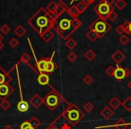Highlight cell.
Listing matches in <instances>:
<instances>
[{"mask_svg":"<svg viewBox=\"0 0 131 129\" xmlns=\"http://www.w3.org/2000/svg\"><path fill=\"white\" fill-rule=\"evenodd\" d=\"M27 24L40 36L44 31L53 29L55 22L49 19L47 9L45 7H40L28 19Z\"/></svg>","mask_w":131,"mask_h":129,"instance_id":"obj_1","label":"cell"},{"mask_svg":"<svg viewBox=\"0 0 131 129\" xmlns=\"http://www.w3.org/2000/svg\"><path fill=\"white\" fill-rule=\"evenodd\" d=\"M72 20H73V17L66 10L59 17H58L54 24L53 29L56 30L64 40L69 39L70 36L75 31V30L72 26Z\"/></svg>","mask_w":131,"mask_h":129,"instance_id":"obj_2","label":"cell"},{"mask_svg":"<svg viewBox=\"0 0 131 129\" xmlns=\"http://www.w3.org/2000/svg\"><path fill=\"white\" fill-rule=\"evenodd\" d=\"M65 116L71 125H75L84 118V113L77 105L72 104V105H69V107L66 109Z\"/></svg>","mask_w":131,"mask_h":129,"instance_id":"obj_3","label":"cell"},{"mask_svg":"<svg viewBox=\"0 0 131 129\" xmlns=\"http://www.w3.org/2000/svg\"><path fill=\"white\" fill-rule=\"evenodd\" d=\"M90 29L93 30L98 34L99 39H102L111 31V25L107 22V20L98 17L97 19H95L94 22H92V24L90 25Z\"/></svg>","mask_w":131,"mask_h":129,"instance_id":"obj_4","label":"cell"},{"mask_svg":"<svg viewBox=\"0 0 131 129\" xmlns=\"http://www.w3.org/2000/svg\"><path fill=\"white\" fill-rule=\"evenodd\" d=\"M43 101L46 104V106L49 108V109L55 110L61 102V97L58 94V91L52 90L46 95V97L43 99Z\"/></svg>","mask_w":131,"mask_h":129,"instance_id":"obj_5","label":"cell"},{"mask_svg":"<svg viewBox=\"0 0 131 129\" xmlns=\"http://www.w3.org/2000/svg\"><path fill=\"white\" fill-rule=\"evenodd\" d=\"M112 9H114L112 7V6L108 4L105 0H100V2L93 7V11L96 13L98 17L105 19V20H107L108 15H109V14L111 13V11Z\"/></svg>","mask_w":131,"mask_h":129,"instance_id":"obj_6","label":"cell"},{"mask_svg":"<svg viewBox=\"0 0 131 129\" xmlns=\"http://www.w3.org/2000/svg\"><path fill=\"white\" fill-rule=\"evenodd\" d=\"M131 75V71L128 68H123L121 66H119V65L117 64V66L115 68L114 71V78L116 79L118 82L124 80V79L127 78Z\"/></svg>","mask_w":131,"mask_h":129,"instance_id":"obj_7","label":"cell"},{"mask_svg":"<svg viewBox=\"0 0 131 129\" xmlns=\"http://www.w3.org/2000/svg\"><path fill=\"white\" fill-rule=\"evenodd\" d=\"M55 55V52H53V55L51 57H48V62H47V66H46V71L45 74L47 75H51L52 73H54L58 68V65L54 62L53 60V56Z\"/></svg>","mask_w":131,"mask_h":129,"instance_id":"obj_8","label":"cell"},{"mask_svg":"<svg viewBox=\"0 0 131 129\" xmlns=\"http://www.w3.org/2000/svg\"><path fill=\"white\" fill-rule=\"evenodd\" d=\"M13 91V89L11 88V86L8 85V84H4L0 85V99L6 100V98H7L11 92Z\"/></svg>","mask_w":131,"mask_h":129,"instance_id":"obj_9","label":"cell"},{"mask_svg":"<svg viewBox=\"0 0 131 129\" xmlns=\"http://www.w3.org/2000/svg\"><path fill=\"white\" fill-rule=\"evenodd\" d=\"M43 102H44L43 99H42L39 94H37V93L33 95V96L31 97V100H30V103H31L35 109H39V108L42 105Z\"/></svg>","mask_w":131,"mask_h":129,"instance_id":"obj_10","label":"cell"},{"mask_svg":"<svg viewBox=\"0 0 131 129\" xmlns=\"http://www.w3.org/2000/svg\"><path fill=\"white\" fill-rule=\"evenodd\" d=\"M111 58H112V60L115 62V63L118 64V65H119V64L126 58V56H125V54L122 53L120 50H116L112 54Z\"/></svg>","mask_w":131,"mask_h":129,"instance_id":"obj_11","label":"cell"},{"mask_svg":"<svg viewBox=\"0 0 131 129\" xmlns=\"http://www.w3.org/2000/svg\"><path fill=\"white\" fill-rule=\"evenodd\" d=\"M47 62H48V57H43L37 62L36 67L37 70L40 74L45 73L46 71V66H47Z\"/></svg>","mask_w":131,"mask_h":129,"instance_id":"obj_12","label":"cell"},{"mask_svg":"<svg viewBox=\"0 0 131 129\" xmlns=\"http://www.w3.org/2000/svg\"><path fill=\"white\" fill-rule=\"evenodd\" d=\"M37 81H38L39 84L42 86H45V85H48L49 83V75L45 73H42V74H39L38 75V78H37Z\"/></svg>","mask_w":131,"mask_h":129,"instance_id":"obj_13","label":"cell"},{"mask_svg":"<svg viewBox=\"0 0 131 129\" xmlns=\"http://www.w3.org/2000/svg\"><path fill=\"white\" fill-rule=\"evenodd\" d=\"M100 114L102 115V118L108 120V119H110V118H111L113 116V115H114V111H113L111 108L105 107L102 111H101Z\"/></svg>","mask_w":131,"mask_h":129,"instance_id":"obj_14","label":"cell"},{"mask_svg":"<svg viewBox=\"0 0 131 129\" xmlns=\"http://www.w3.org/2000/svg\"><path fill=\"white\" fill-rule=\"evenodd\" d=\"M41 39L46 42V43H49V41H51V40L54 39V33L52 32L51 30H48V31H44L41 35H40Z\"/></svg>","mask_w":131,"mask_h":129,"instance_id":"obj_15","label":"cell"},{"mask_svg":"<svg viewBox=\"0 0 131 129\" xmlns=\"http://www.w3.org/2000/svg\"><path fill=\"white\" fill-rule=\"evenodd\" d=\"M59 3H61L64 6L66 7V9H68L69 7L73 6H77L80 1L82 0H58Z\"/></svg>","mask_w":131,"mask_h":129,"instance_id":"obj_16","label":"cell"},{"mask_svg":"<svg viewBox=\"0 0 131 129\" xmlns=\"http://www.w3.org/2000/svg\"><path fill=\"white\" fill-rule=\"evenodd\" d=\"M16 107H17V109H18L20 112L24 113V112H26V111H28V109H29V104H28V102H26L25 100H22L18 102Z\"/></svg>","mask_w":131,"mask_h":129,"instance_id":"obj_17","label":"cell"},{"mask_svg":"<svg viewBox=\"0 0 131 129\" xmlns=\"http://www.w3.org/2000/svg\"><path fill=\"white\" fill-rule=\"evenodd\" d=\"M14 32H15V34L16 35L17 37L22 38L23 36H24V35L26 34L27 31H26V29L23 25H18L15 30H14Z\"/></svg>","mask_w":131,"mask_h":129,"instance_id":"obj_18","label":"cell"},{"mask_svg":"<svg viewBox=\"0 0 131 129\" xmlns=\"http://www.w3.org/2000/svg\"><path fill=\"white\" fill-rule=\"evenodd\" d=\"M109 105L111 106V108H112L113 109H118V108L121 106V101L118 100V97H113L109 102Z\"/></svg>","mask_w":131,"mask_h":129,"instance_id":"obj_19","label":"cell"},{"mask_svg":"<svg viewBox=\"0 0 131 129\" xmlns=\"http://www.w3.org/2000/svg\"><path fill=\"white\" fill-rule=\"evenodd\" d=\"M65 45H66V47L68 48V49H69L70 50H73V49L77 46V40H74L73 38L70 37L69 39H68V40H66Z\"/></svg>","mask_w":131,"mask_h":129,"instance_id":"obj_20","label":"cell"},{"mask_svg":"<svg viewBox=\"0 0 131 129\" xmlns=\"http://www.w3.org/2000/svg\"><path fill=\"white\" fill-rule=\"evenodd\" d=\"M115 127H116V129H127L128 127V124L123 118H119L115 123Z\"/></svg>","mask_w":131,"mask_h":129,"instance_id":"obj_21","label":"cell"},{"mask_svg":"<svg viewBox=\"0 0 131 129\" xmlns=\"http://www.w3.org/2000/svg\"><path fill=\"white\" fill-rule=\"evenodd\" d=\"M84 56V58H85L87 61L91 62L96 57V53H95L93 49H88L87 51H85Z\"/></svg>","mask_w":131,"mask_h":129,"instance_id":"obj_22","label":"cell"},{"mask_svg":"<svg viewBox=\"0 0 131 129\" xmlns=\"http://www.w3.org/2000/svg\"><path fill=\"white\" fill-rule=\"evenodd\" d=\"M121 105L123 106V108L127 111L130 112L131 111V97L128 96L123 100V102H121Z\"/></svg>","mask_w":131,"mask_h":129,"instance_id":"obj_23","label":"cell"},{"mask_svg":"<svg viewBox=\"0 0 131 129\" xmlns=\"http://www.w3.org/2000/svg\"><path fill=\"white\" fill-rule=\"evenodd\" d=\"M85 36H86V38L89 39L91 41H95L97 39H99L98 34H97V33L92 29H89V31H87V33H86Z\"/></svg>","mask_w":131,"mask_h":129,"instance_id":"obj_24","label":"cell"},{"mask_svg":"<svg viewBox=\"0 0 131 129\" xmlns=\"http://www.w3.org/2000/svg\"><path fill=\"white\" fill-rule=\"evenodd\" d=\"M67 11L69 13V15H71L73 18H78V16L80 15V13L78 12V10H77L75 6H71V7H69L68 9H67Z\"/></svg>","mask_w":131,"mask_h":129,"instance_id":"obj_25","label":"cell"},{"mask_svg":"<svg viewBox=\"0 0 131 129\" xmlns=\"http://www.w3.org/2000/svg\"><path fill=\"white\" fill-rule=\"evenodd\" d=\"M75 6H77V10H78V12L80 13V15H81V14H83L84 12L86 11V9H87L89 6H88L85 2H84V1L82 0V1H80V2H79Z\"/></svg>","mask_w":131,"mask_h":129,"instance_id":"obj_26","label":"cell"},{"mask_svg":"<svg viewBox=\"0 0 131 129\" xmlns=\"http://www.w3.org/2000/svg\"><path fill=\"white\" fill-rule=\"evenodd\" d=\"M114 6L118 10L122 11V10L127 6V2H126L125 0H117L116 2H115Z\"/></svg>","mask_w":131,"mask_h":129,"instance_id":"obj_27","label":"cell"},{"mask_svg":"<svg viewBox=\"0 0 131 129\" xmlns=\"http://www.w3.org/2000/svg\"><path fill=\"white\" fill-rule=\"evenodd\" d=\"M66 7L61 4V3H58V6H57L56 11H55V15H57V17H59L64 12L66 11Z\"/></svg>","mask_w":131,"mask_h":129,"instance_id":"obj_28","label":"cell"},{"mask_svg":"<svg viewBox=\"0 0 131 129\" xmlns=\"http://www.w3.org/2000/svg\"><path fill=\"white\" fill-rule=\"evenodd\" d=\"M7 74L4 71V69L0 67V85L6 84V81H7Z\"/></svg>","mask_w":131,"mask_h":129,"instance_id":"obj_29","label":"cell"},{"mask_svg":"<svg viewBox=\"0 0 131 129\" xmlns=\"http://www.w3.org/2000/svg\"><path fill=\"white\" fill-rule=\"evenodd\" d=\"M118 41H119V43L121 44L122 46H126V45H127V44L129 43V41H130V39H129L128 35L123 34V35H121V36L119 37V39H118Z\"/></svg>","mask_w":131,"mask_h":129,"instance_id":"obj_30","label":"cell"},{"mask_svg":"<svg viewBox=\"0 0 131 129\" xmlns=\"http://www.w3.org/2000/svg\"><path fill=\"white\" fill-rule=\"evenodd\" d=\"M29 122H30V124H31V125L34 129H37L40 125V124H41V122L40 121V119H38L36 116H32Z\"/></svg>","mask_w":131,"mask_h":129,"instance_id":"obj_31","label":"cell"},{"mask_svg":"<svg viewBox=\"0 0 131 129\" xmlns=\"http://www.w3.org/2000/svg\"><path fill=\"white\" fill-rule=\"evenodd\" d=\"M57 6H58V4H57L55 1H51V2H49V4H48V6H46V9H47V11L49 12V13H54L55 14Z\"/></svg>","mask_w":131,"mask_h":129,"instance_id":"obj_32","label":"cell"},{"mask_svg":"<svg viewBox=\"0 0 131 129\" xmlns=\"http://www.w3.org/2000/svg\"><path fill=\"white\" fill-rule=\"evenodd\" d=\"M81 25H82V21H81L80 19L73 18V20H72V26H73V28L75 31H77L78 28H80Z\"/></svg>","mask_w":131,"mask_h":129,"instance_id":"obj_33","label":"cell"},{"mask_svg":"<svg viewBox=\"0 0 131 129\" xmlns=\"http://www.w3.org/2000/svg\"><path fill=\"white\" fill-rule=\"evenodd\" d=\"M118 14L115 12V10L114 9H112L111 11V13L109 14V15H108V17H107V20H110V21H111V22H114V21H116L117 19H118Z\"/></svg>","mask_w":131,"mask_h":129,"instance_id":"obj_34","label":"cell"},{"mask_svg":"<svg viewBox=\"0 0 131 129\" xmlns=\"http://www.w3.org/2000/svg\"><path fill=\"white\" fill-rule=\"evenodd\" d=\"M0 108L4 110H8L11 108V103L6 100H3V101L0 103Z\"/></svg>","mask_w":131,"mask_h":129,"instance_id":"obj_35","label":"cell"},{"mask_svg":"<svg viewBox=\"0 0 131 129\" xmlns=\"http://www.w3.org/2000/svg\"><path fill=\"white\" fill-rule=\"evenodd\" d=\"M84 110H85L87 113H91L92 111H93V109H94V106L93 105V103H92V102L88 101L87 103L84 104Z\"/></svg>","mask_w":131,"mask_h":129,"instance_id":"obj_36","label":"cell"},{"mask_svg":"<svg viewBox=\"0 0 131 129\" xmlns=\"http://www.w3.org/2000/svg\"><path fill=\"white\" fill-rule=\"evenodd\" d=\"M20 61L24 62V63H26V64H29L30 61H31V56H30V55L28 54V53H24V54L21 56Z\"/></svg>","mask_w":131,"mask_h":129,"instance_id":"obj_37","label":"cell"},{"mask_svg":"<svg viewBox=\"0 0 131 129\" xmlns=\"http://www.w3.org/2000/svg\"><path fill=\"white\" fill-rule=\"evenodd\" d=\"M10 31H11V28H10L9 25H7V24H3L1 27H0V31L3 33V34H8V33L10 32Z\"/></svg>","mask_w":131,"mask_h":129,"instance_id":"obj_38","label":"cell"},{"mask_svg":"<svg viewBox=\"0 0 131 129\" xmlns=\"http://www.w3.org/2000/svg\"><path fill=\"white\" fill-rule=\"evenodd\" d=\"M77 57H78V56H77V55L75 54V52H73V51H72V52H70L69 54L68 55V59L69 60L71 63H74V62L77 61Z\"/></svg>","mask_w":131,"mask_h":129,"instance_id":"obj_39","label":"cell"},{"mask_svg":"<svg viewBox=\"0 0 131 129\" xmlns=\"http://www.w3.org/2000/svg\"><path fill=\"white\" fill-rule=\"evenodd\" d=\"M93 79L90 75H87L84 77V83L86 85H91V84H93Z\"/></svg>","mask_w":131,"mask_h":129,"instance_id":"obj_40","label":"cell"},{"mask_svg":"<svg viewBox=\"0 0 131 129\" xmlns=\"http://www.w3.org/2000/svg\"><path fill=\"white\" fill-rule=\"evenodd\" d=\"M19 40H17V39H15V38H12L11 40H9V45L11 46L13 49H15L16 47H18V45H19Z\"/></svg>","mask_w":131,"mask_h":129,"instance_id":"obj_41","label":"cell"},{"mask_svg":"<svg viewBox=\"0 0 131 129\" xmlns=\"http://www.w3.org/2000/svg\"><path fill=\"white\" fill-rule=\"evenodd\" d=\"M114 71H115V68L113 67L112 66H109V67H108L107 69L105 70L106 75H109L110 77H113V76H114Z\"/></svg>","mask_w":131,"mask_h":129,"instance_id":"obj_42","label":"cell"},{"mask_svg":"<svg viewBox=\"0 0 131 129\" xmlns=\"http://www.w3.org/2000/svg\"><path fill=\"white\" fill-rule=\"evenodd\" d=\"M115 31H116V32L118 33V35H120V36H121V35H123V34H126V33H125V30H124L123 25H122V24L117 26V28L115 29Z\"/></svg>","mask_w":131,"mask_h":129,"instance_id":"obj_43","label":"cell"},{"mask_svg":"<svg viewBox=\"0 0 131 129\" xmlns=\"http://www.w3.org/2000/svg\"><path fill=\"white\" fill-rule=\"evenodd\" d=\"M31 126V124L29 121H24L20 125V129H27Z\"/></svg>","mask_w":131,"mask_h":129,"instance_id":"obj_44","label":"cell"},{"mask_svg":"<svg viewBox=\"0 0 131 129\" xmlns=\"http://www.w3.org/2000/svg\"><path fill=\"white\" fill-rule=\"evenodd\" d=\"M123 28H124V30H125V33L127 35H129V31H128V25H129V22L128 21H127V22H125L123 24Z\"/></svg>","mask_w":131,"mask_h":129,"instance_id":"obj_45","label":"cell"},{"mask_svg":"<svg viewBox=\"0 0 131 129\" xmlns=\"http://www.w3.org/2000/svg\"><path fill=\"white\" fill-rule=\"evenodd\" d=\"M83 1H84V2H85L88 6H90V5H92L93 3L95 2V0H83Z\"/></svg>","mask_w":131,"mask_h":129,"instance_id":"obj_46","label":"cell"},{"mask_svg":"<svg viewBox=\"0 0 131 129\" xmlns=\"http://www.w3.org/2000/svg\"><path fill=\"white\" fill-rule=\"evenodd\" d=\"M105 1L108 3V4H110L111 6H112L113 4H115V2H116L117 0H105Z\"/></svg>","mask_w":131,"mask_h":129,"instance_id":"obj_47","label":"cell"},{"mask_svg":"<svg viewBox=\"0 0 131 129\" xmlns=\"http://www.w3.org/2000/svg\"><path fill=\"white\" fill-rule=\"evenodd\" d=\"M48 129H60V128H58L57 125H50V126L49 127Z\"/></svg>","mask_w":131,"mask_h":129,"instance_id":"obj_48","label":"cell"},{"mask_svg":"<svg viewBox=\"0 0 131 129\" xmlns=\"http://www.w3.org/2000/svg\"><path fill=\"white\" fill-rule=\"evenodd\" d=\"M128 31H129V35H131V21L129 22V25H128Z\"/></svg>","mask_w":131,"mask_h":129,"instance_id":"obj_49","label":"cell"},{"mask_svg":"<svg viewBox=\"0 0 131 129\" xmlns=\"http://www.w3.org/2000/svg\"><path fill=\"white\" fill-rule=\"evenodd\" d=\"M4 43H3V42L2 41H1V42H0V50H1V49H3V48H4Z\"/></svg>","mask_w":131,"mask_h":129,"instance_id":"obj_50","label":"cell"},{"mask_svg":"<svg viewBox=\"0 0 131 129\" xmlns=\"http://www.w3.org/2000/svg\"><path fill=\"white\" fill-rule=\"evenodd\" d=\"M63 129H70V127L68 125H63Z\"/></svg>","mask_w":131,"mask_h":129,"instance_id":"obj_51","label":"cell"},{"mask_svg":"<svg viewBox=\"0 0 131 129\" xmlns=\"http://www.w3.org/2000/svg\"><path fill=\"white\" fill-rule=\"evenodd\" d=\"M127 87H128L129 90H131V81L128 83V84H127Z\"/></svg>","mask_w":131,"mask_h":129,"instance_id":"obj_52","label":"cell"},{"mask_svg":"<svg viewBox=\"0 0 131 129\" xmlns=\"http://www.w3.org/2000/svg\"><path fill=\"white\" fill-rule=\"evenodd\" d=\"M3 40V36H1V34H0V42Z\"/></svg>","mask_w":131,"mask_h":129,"instance_id":"obj_53","label":"cell"},{"mask_svg":"<svg viewBox=\"0 0 131 129\" xmlns=\"http://www.w3.org/2000/svg\"><path fill=\"white\" fill-rule=\"evenodd\" d=\"M5 129H13V128H12L11 126H6V128H5Z\"/></svg>","mask_w":131,"mask_h":129,"instance_id":"obj_54","label":"cell"},{"mask_svg":"<svg viewBox=\"0 0 131 129\" xmlns=\"http://www.w3.org/2000/svg\"><path fill=\"white\" fill-rule=\"evenodd\" d=\"M27 129H34V128H33V127H32V126H31H31H30L29 128H27Z\"/></svg>","mask_w":131,"mask_h":129,"instance_id":"obj_55","label":"cell"},{"mask_svg":"<svg viewBox=\"0 0 131 129\" xmlns=\"http://www.w3.org/2000/svg\"><path fill=\"white\" fill-rule=\"evenodd\" d=\"M127 129H131V125H129V126L128 127H127Z\"/></svg>","mask_w":131,"mask_h":129,"instance_id":"obj_56","label":"cell"}]
</instances>
